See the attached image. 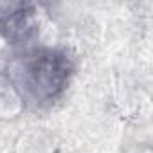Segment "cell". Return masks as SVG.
Segmentation results:
<instances>
[{"mask_svg":"<svg viewBox=\"0 0 153 153\" xmlns=\"http://www.w3.org/2000/svg\"><path fill=\"white\" fill-rule=\"evenodd\" d=\"M74 59L63 49H34L9 65V83L31 108H47L61 99L74 78Z\"/></svg>","mask_w":153,"mask_h":153,"instance_id":"1","label":"cell"},{"mask_svg":"<svg viewBox=\"0 0 153 153\" xmlns=\"http://www.w3.org/2000/svg\"><path fill=\"white\" fill-rule=\"evenodd\" d=\"M40 33L38 9L34 4H13L0 11V38L11 45H25Z\"/></svg>","mask_w":153,"mask_h":153,"instance_id":"2","label":"cell"}]
</instances>
